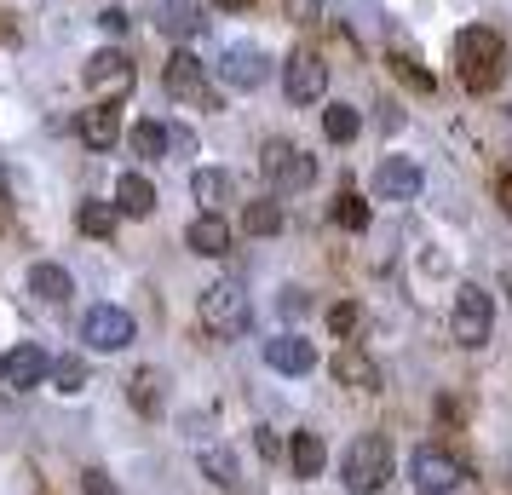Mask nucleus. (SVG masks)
Wrapping results in <instances>:
<instances>
[{
    "label": "nucleus",
    "mask_w": 512,
    "mask_h": 495,
    "mask_svg": "<svg viewBox=\"0 0 512 495\" xmlns=\"http://www.w3.org/2000/svg\"><path fill=\"white\" fill-rule=\"evenodd\" d=\"M455 70H461L466 93H495L501 75H507V41L484 24L461 29V35H455Z\"/></svg>",
    "instance_id": "nucleus-1"
},
{
    "label": "nucleus",
    "mask_w": 512,
    "mask_h": 495,
    "mask_svg": "<svg viewBox=\"0 0 512 495\" xmlns=\"http://www.w3.org/2000/svg\"><path fill=\"white\" fill-rule=\"evenodd\" d=\"M340 478H346V490H351V495L386 490V478H392V444H386L380 432H363V438H351L346 461H340Z\"/></svg>",
    "instance_id": "nucleus-2"
},
{
    "label": "nucleus",
    "mask_w": 512,
    "mask_h": 495,
    "mask_svg": "<svg viewBox=\"0 0 512 495\" xmlns=\"http://www.w3.org/2000/svg\"><path fill=\"white\" fill-rule=\"evenodd\" d=\"M196 317H202V329L213 334V340H236V334H248V317H254V306H248V288L242 283H213L202 288V306H196Z\"/></svg>",
    "instance_id": "nucleus-3"
},
{
    "label": "nucleus",
    "mask_w": 512,
    "mask_h": 495,
    "mask_svg": "<svg viewBox=\"0 0 512 495\" xmlns=\"http://www.w3.org/2000/svg\"><path fill=\"white\" fill-rule=\"evenodd\" d=\"M449 334L461 340L466 352H478L489 334H495V294L478 283H466L461 294H455V311H449Z\"/></svg>",
    "instance_id": "nucleus-4"
},
{
    "label": "nucleus",
    "mask_w": 512,
    "mask_h": 495,
    "mask_svg": "<svg viewBox=\"0 0 512 495\" xmlns=\"http://www.w3.org/2000/svg\"><path fill=\"white\" fill-rule=\"evenodd\" d=\"M259 167H265V179H271V190H311V179H317V162L305 156L294 139H271L265 144V156H259Z\"/></svg>",
    "instance_id": "nucleus-5"
},
{
    "label": "nucleus",
    "mask_w": 512,
    "mask_h": 495,
    "mask_svg": "<svg viewBox=\"0 0 512 495\" xmlns=\"http://www.w3.org/2000/svg\"><path fill=\"white\" fill-rule=\"evenodd\" d=\"M409 478H415V490H420V495H455L466 472H461V461H455L449 449L420 444L415 455H409Z\"/></svg>",
    "instance_id": "nucleus-6"
},
{
    "label": "nucleus",
    "mask_w": 512,
    "mask_h": 495,
    "mask_svg": "<svg viewBox=\"0 0 512 495\" xmlns=\"http://www.w3.org/2000/svg\"><path fill=\"white\" fill-rule=\"evenodd\" d=\"M282 93L294 98V104H317L328 93V64L317 52H294L288 64H282Z\"/></svg>",
    "instance_id": "nucleus-7"
},
{
    "label": "nucleus",
    "mask_w": 512,
    "mask_h": 495,
    "mask_svg": "<svg viewBox=\"0 0 512 495\" xmlns=\"http://www.w3.org/2000/svg\"><path fill=\"white\" fill-rule=\"evenodd\" d=\"M374 196L380 202H415L420 185H426V173H420V162H409V156H386V162L374 167Z\"/></svg>",
    "instance_id": "nucleus-8"
},
{
    "label": "nucleus",
    "mask_w": 512,
    "mask_h": 495,
    "mask_svg": "<svg viewBox=\"0 0 512 495\" xmlns=\"http://www.w3.org/2000/svg\"><path fill=\"white\" fill-rule=\"evenodd\" d=\"M81 340H87L93 352H121V346L133 340V317L121 306H93L81 317Z\"/></svg>",
    "instance_id": "nucleus-9"
},
{
    "label": "nucleus",
    "mask_w": 512,
    "mask_h": 495,
    "mask_svg": "<svg viewBox=\"0 0 512 495\" xmlns=\"http://www.w3.org/2000/svg\"><path fill=\"white\" fill-rule=\"evenodd\" d=\"M133 58H127V52H93V64H87V70H81V81H87V93H98V98H121L127 93V87H133Z\"/></svg>",
    "instance_id": "nucleus-10"
},
{
    "label": "nucleus",
    "mask_w": 512,
    "mask_h": 495,
    "mask_svg": "<svg viewBox=\"0 0 512 495\" xmlns=\"http://www.w3.org/2000/svg\"><path fill=\"white\" fill-rule=\"evenodd\" d=\"M47 369H52V357L41 352V346H29V340L0 357V380H6L12 392H35V386H47Z\"/></svg>",
    "instance_id": "nucleus-11"
},
{
    "label": "nucleus",
    "mask_w": 512,
    "mask_h": 495,
    "mask_svg": "<svg viewBox=\"0 0 512 495\" xmlns=\"http://www.w3.org/2000/svg\"><path fill=\"white\" fill-rule=\"evenodd\" d=\"M219 75H225V87H236V93H254V87H265V75H271V58L259 47H225Z\"/></svg>",
    "instance_id": "nucleus-12"
},
{
    "label": "nucleus",
    "mask_w": 512,
    "mask_h": 495,
    "mask_svg": "<svg viewBox=\"0 0 512 495\" xmlns=\"http://www.w3.org/2000/svg\"><path fill=\"white\" fill-rule=\"evenodd\" d=\"M265 363L277 375H311L317 369V346L300 340V334H277V340H265Z\"/></svg>",
    "instance_id": "nucleus-13"
},
{
    "label": "nucleus",
    "mask_w": 512,
    "mask_h": 495,
    "mask_svg": "<svg viewBox=\"0 0 512 495\" xmlns=\"http://www.w3.org/2000/svg\"><path fill=\"white\" fill-rule=\"evenodd\" d=\"M167 93L173 98H196L202 110H213V93H208V81H202V58L173 52V58H167Z\"/></svg>",
    "instance_id": "nucleus-14"
},
{
    "label": "nucleus",
    "mask_w": 512,
    "mask_h": 495,
    "mask_svg": "<svg viewBox=\"0 0 512 495\" xmlns=\"http://www.w3.org/2000/svg\"><path fill=\"white\" fill-rule=\"evenodd\" d=\"M334 380L340 386H357V392H380V363L369 352H357V346H340L334 352Z\"/></svg>",
    "instance_id": "nucleus-15"
},
{
    "label": "nucleus",
    "mask_w": 512,
    "mask_h": 495,
    "mask_svg": "<svg viewBox=\"0 0 512 495\" xmlns=\"http://www.w3.org/2000/svg\"><path fill=\"white\" fill-rule=\"evenodd\" d=\"M202 0H162V12H156V29H162L167 41H190V35H202Z\"/></svg>",
    "instance_id": "nucleus-16"
},
{
    "label": "nucleus",
    "mask_w": 512,
    "mask_h": 495,
    "mask_svg": "<svg viewBox=\"0 0 512 495\" xmlns=\"http://www.w3.org/2000/svg\"><path fill=\"white\" fill-rule=\"evenodd\" d=\"M185 242L202 254V260H225V254H231V225H225L219 213H202V219H190Z\"/></svg>",
    "instance_id": "nucleus-17"
},
{
    "label": "nucleus",
    "mask_w": 512,
    "mask_h": 495,
    "mask_svg": "<svg viewBox=\"0 0 512 495\" xmlns=\"http://www.w3.org/2000/svg\"><path fill=\"white\" fill-rule=\"evenodd\" d=\"M190 196H196L208 213H219L236 196V179L225 173V167H196V173H190Z\"/></svg>",
    "instance_id": "nucleus-18"
},
{
    "label": "nucleus",
    "mask_w": 512,
    "mask_h": 495,
    "mask_svg": "<svg viewBox=\"0 0 512 495\" xmlns=\"http://www.w3.org/2000/svg\"><path fill=\"white\" fill-rule=\"evenodd\" d=\"M29 294H35V300H41V306H64V300H70L75 294V283H70V271H64V265H29Z\"/></svg>",
    "instance_id": "nucleus-19"
},
{
    "label": "nucleus",
    "mask_w": 512,
    "mask_h": 495,
    "mask_svg": "<svg viewBox=\"0 0 512 495\" xmlns=\"http://www.w3.org/2000/svg\"><path fill=\"white\" fill-rule=\"evenodd\" d=\"M116 213L150 219V213H156V185H150L144 173H121V179H116Z\"/></svg>",
    "instance_id": "nucleus-20"
},
{
    "label": "nucleus",
    "mask_w": 512,
    "mask_h": 495,
    "mask_svg": "<svg viewBox=\"0 0 512 495\" xmlns=\"http://www.w3.org/2000/svg\"><path fill=\"white\" fill-rule=\"evenodd\" d=\"M288 467H294V478H323V467H328L323 438L317 432H294L288 438Z\"/></svg>",
    "instance_id": "nucleus-21"
},
{
    "label": "nucleus",
    "mask_w": 512,
    "mask_h": 495,
    "mask_svg": "<svg viewBox=\"0 0 512 495\" xmlns=\"http://www.w3.org/2000/svg\"><path fill=\"white\" fill-rule=\"evenodd\" d=\"M81 139L93 144V150H110V144L121 139V116L110 110V104H98V110H87V116H81Z\"/></svg>",
    "instance_id": "nucleus-22"
},
{
    "label": "nucleus",
    "mask_w": 512,
    "mask_h": 495,
    "mask_svg": "<svg viewBox=\"0 0 512 495\" xmlns=\"http://www.w3.org/2000/svg\"><path fill=\"white\" fill-rule=\"evenodd\" d=\"M127 144L139 150L144 162H156V156H167V127H162V121H139V127L127 133Z\"/></svg>",
    "instance_id": "nucleus-23"
},
{
    "label": "nucleus",
    "mask_w": 512,
    "mask_h": 495,
    "mask_svg": "<svg viewBox=\"0 0 512 495\" xmlns=\"http://www.w3.org/2000/svg\"><path fill=\"white\" fill-rule=\"evenodd\" d=\"M357 127H363V121H357L351 104H328V110H323V133L334 144H351V139H357Z\"/></svg>",
    "instance_id": "nucleus-24"
},
{
    "label": "nucleus",
    "mask_w": 512,
    "mask_h": 495,
    "mask_svg": "<svg viewBox=\"0 0 512 495\" xmlns=\"http://www.w3.org/2000/svg\"><path fill=\"white\" fill-rule=\"evenodd\" d=\"M242 225H248V236H277L282 231V208L277 202H248V208H242Z\"/></svg>",
    "instance_id": "nucleus-25"
},
{
    "label": "nucleus",
    "mask_w": 512,
    "mask_h": 495,
    "mask_svg": "<svg viewBox=\"0 0 512 495\" xmlns=\"http://www.w3.org/2000/svg\"><path fill=\"white\" fill-rule=\"evenodd\" d=\"M47 375H52V386H58L64 398H75V392L87 386V363H81V357H58V363H52Z\"/></svg>",
    "instance_id": "nucleus-26"
},
{
    "label": "nucleus",
    "mask_w": 512,
    "mask_h": 495,
    "mask_svg": "<svg viewBox=\"0 0 512 495\" xmlns=\"http://www.w3.org/2000/svg\"><path fill=\"white\" fill-rule=\"evenodd\" d=\"M75 225H81L87 236H110V231H116V208H110V202H81Z\"/></svg>",
    "instance_id": "nucleus-27"
},
{
    "label": "nucleus",
    "mask_w": 512,
    "mask_h": 495,
    "mask_svg": "<svg viewBox=\"0 0 512 495\" xmlns=\"http://www.w3.org/2000/svg\"><path fill=\"white\" fill-rule=\"evenodd\" d=\"M127 398H133V409H144V415H156V409H162V375H156V369H144V375H133V392H127Z\"/></svg>",
    "instance_id": "nucleus-28"
},
{
    "label": "nucleus",
    "mask_w": 512,
    "mask_h": 495,
    "mask_svg": "<svg viewBox=\"0 0 512 495\" xmlns=\"http://www.w3.org/2000/svg\"><path fill=\"white\" fill-rule=\"evenodd\" d=\"M334 225H346V231H369V202H363L357 190H346V196L334 202Z\"/></svg>",
    "instance_id": "nucleus-29"
},
{
    "label": "nucleus",
    "mask_w": 512,
    "mask_h": 495,
    "mask_svg": "<svg viewBox=\"0 0 512 495\" xmlns=\"http://www.w3.org/2000/svg\"><path fill=\"white\" fill-rule=\"evenodd\" d=\"M392 70L403 75V81H409V87H415V93H432V87H438V81H432V75L420 70L415 58H409V52H392Z\"/></svg>",
    "instance_id": "nucleus-30"
},
{
    "label": "nucleus",
    "mask_w": 512,
    "mask_h": 495,
    "mask_svg": "<svg viewBox=\"0 0 512 495\" xmlns=\"http://www.w3.org/2000/svg\"><path fill=\"white\" fill-rule=\"evenodd\" d=\"M202 467L213 472V484H225V490H236V461L225 455V449H208V455H202Z\"/></svg>",
    "instance_id": "nucleus-31"
},
{
    "label": "nucleus",
    "mask_w": 512,
    "mask_h": 495,
    "mask_svg": "<svg viewBox=\"0 0 512 495\" xmlns=\"http://www.w3.org/2000/svg\"><path fill=\"white\" fill-rule=\"evenodd\" d=\"M328 329L340 334V340H346V334H357V306H334V311H328Z\"/></svg>",
    "instance_id": "nucleus-32"
},
{
    "label": "nucleus",
    "mask_w": 512,
    "mask_h": 495,
    "mask_svg": "<svg viewBox=\"0 0 512 495\" xmlns=\"http://www.w3.org/2000/svg\"><path fill=\"white\" fill-rule=\"evenodd\" d=\"M98 24H104V35H127V12H121V6H104Z\"/></svg>",
    "instance_id": "nucleus-33"
},
{
    "label": "nucleus",
    "mask_w": 512,
    "mask_h": 495,
    "mask_svg": "<svg viewBox=\"0 0 512 495\" xmlns=\"http://www.w3.org/2000/svg\"><path fill=\"white\" fill-rule=\"evenodd\" d=\"M495 196H501V208L512 213V173H501V185H495Z\"/></svg>",
    "instance_id": "nucleus-34"
},
{
    "label": "nucleus",
    "mask_w": 512,
    "mask_h": 495,
    "mask_svg": "<svg viewBox=\"0 0 512 495\" xmlns=\"http://www.w3.org/2000/svg\"><path fill=\"white\" fill-rule=\"evenodd\" d=\"M87 490H98V495H116L110 484H104V472H87Z\"/></svg>",
    "instance_id": "nucleus-35"
},
{
    "label": "nucleus",
    "mask_w": 512,
    "mask_h": 495,
    "mask_svg": "<svg viewBox=\"0 0 512 495\" xmlns=\"http://www.w3.org/2000/svg\"><path fill=\"white\" fill-rule=\"evenodd\" d=\"M213 6H225V12H248L254 0H213Z\"/></svg>",
    "instance_id": "nucleus-36"
},
{
    "label": "nucleus",
    "mask_w": 512,
    "mask_h": 495,
    "mask_svg": "<svg viewBox=\"0 0 512 495\" xmlns=\"http://www.w3.org/2000/svg\"><path fill=\"white\" fill-rule=\"evenodd\" d=\"M507 288H512V271H507Z\"/></svg>",
    "instance_id": "nucleus-37"
}]
</instances>
